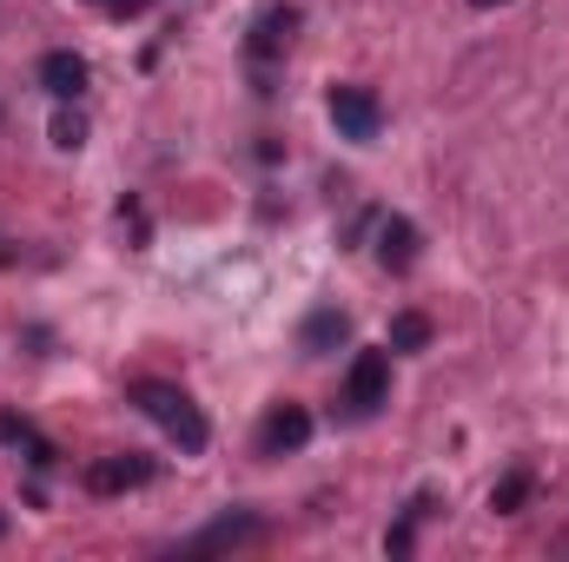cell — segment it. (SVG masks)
I'll return each mask as SVG.
<instances>
[{
  "instance_id": "obj_1",
  "label": "cell",
  "mask_w": 569,
  "mask_h": 562,
  "mask_svg": "<svg viewBox=\"0 0 569 562\" xmlns=\"http://www.w3.org/2000/svg\"><path fill=\"white\" fill-rule=\"evenodd\" d=\"M127 398H133V404H140L146 418L159 423V430H166L186 456H192V450H206V436H212V430H206V411H199L179 384H166V378H140Z\"/></svg>"
},
{
  "instance_id": "obj_3",
  "label": "cell",
  "mask_w": 569,
  "mask_h": 562,
  "mask_svg": "<svg viewBox=\"0 0 569 562\" xmlns=\"http://www.w3.org/2000/svg\"><path fill=\"white\" fill-rule=\"evenodd\" d=\"M391 398V351H358L345 371V404L351 411H378Z\"/></svg>"
},
{
  "instance_id": "obj_10",
  "label": "cell",
  "mask_w": 569,
  "mask_h": 562,
  "mask_svg": "<svg viewBox=\"0 0 569 562\" xmlns=\"http://www.w3.org/2000/svg\"><path fill=\"white\" fill-rule=\"evenodd\" d=\"M345 331H351V324H345V311H331V304H325V311H311V318H305V351H331Z\"/></svg>"
},
{
  "instance_id": "obj_16",
  "label": "cell",
  "mask_w": 569,
  "mask_h": 562,
  "mask_svg": "<svg viewBox=\"0 0 569 562\" xmlns=\"http://www.w3.org/2000/svg\"><path fill=\"white\" fill-rule=\"evenodd\" d=\"M0 536H7V516H0Z\"/></svg>"
},
{
  "instance_id": "obj_11",
  "label": "cell",
  "mask_w": 569,
  "mask_h": 562,
  "mask_svg": "<svg viewBox=\"0 0 569 562\" xmlns=\"http://www.w3.org/2000/svg\"><path fill=\"white\" fill-rule=\"evenodd\" d=\"M430 344V318L425 311H398L391 318V351H425Z\"/></svg>"
},
{
  "instance_id": "obj_13",
  "label": "cell",
  "mask_w": 569,
  "mask_h": 562,
  "mask_svg": "<svg viewBox=\"0 0 569 562\" xmlns=\"http://www.w3.org/2000/svg\"><path fill=\"white\" fill-rule=\"evenodd\" d=\"M27 436H33V423L13 418V411H0V443H27Z\"/></svg>"
},
{
  "instance_id": "obj_14",
  "label": "cell",
  "mask_w": 569,
  "mask_h": 562,
  "mask_svg": "<svg viewBox=\"0 0 569 562\" xmlns=\"http://www.w3.org/2000/svg\"><path fill=\"white\" fill-rule=\"evenodd\" d=\"M93 7H100V13H113V20H133V13L152 7V0H93Z\"/></svg>"
},
{
  "instance_id": "obj_8",
  "label": "cell",
  "mask_w": 569,
  "mask_h": 562,
  "mask_svg": "<svg viewBox=\"0 0 569 562\" xmlns=\"http://www.w3.org/2000/svg\"><path fill=\"white\" fill-rule=\"evenodd\" d=\"M378 259H385V272H411V259H418V225H411V219H378Z\"/></svg>"
},
{
  "instance_id": "obj_15",
  "label": "cell",
  "mask_w": 569,
  "mask_h": 562,
  "mask_svg": "<svg viewBox=\"0 0 569 562\" xmlns=\"http://www.w3.org/2000/svg\"><path fill=\"white\" fill-rule=\"evenodd\" d=\"M470 7H510V0H470Z\"/></svg>"
},
{
  "instance_id": "obj_6",
  "label": "cell",
  "mask_w": 569,
  "mask_h": 562,
  "mask_svg": "<svg viewBox=\"0 0 569 562\" xmlns=\"http://www.w3.org/2000/svg\"><path fill=\"white\" fill-rule=\"evenodd\" d=\"M87 80H93V73H87V60H80L73 47H53V53H40V87H47L60 107H67V100H80V93H87Z\"/></svg>"
},
{
  "instance_id": "obj_12",
  "label": "cell",
  "mask_w": 569,
  "mask_h": 562,
  "mask_svg": "<svg viewBox=\"0 0 569 562\" xmlns=\"http://www.w3.org/2000/svg\"><path fill=\"white\" fill-rule=\"evenodd\" d=\"M53 145H60V152H80V145H87V120H80V113H53Z\"/></svg>"
},
{
  "instance_id": "obj_5",
  "label": "cell",
  "mask_w": 569,
  "mask_h": 562,
  "mask_svg": "<svg viewBox=\"0 0 569 562\" xmlns=\"http://www.w3.org/2000/svg\"><path fill=\"white\" fill-rule=\"evenodd\" d=\"M291 33H298V7H284L279 0V7H266V13L246 27V53H252L259 67H272L284 47H291Z\"/></svg>"
},
{
  "instance_id": "obj_2",
  "label": "cell",
  "mask_w": 569,
  "mask_h": 562,
  "mask_svg": "<svg viewBox=\"0 0 569 562\" xmlns=\"http://www.w3.org/2000/svg\"><path fill=\"white\" fill-rule=\"evenodd\" d=\"M331 127H338L345 140L371 145V140H378V127H385L378 93H371V87H331Z\"/></svg>"
},
{
  "instance_id": "obj_4",
  "label": "cell",
  "mask_w": 569,
  "mask_h": 562,
  "mask_svg": "<svg viewBox=\"0 0 569 562\" xmlns=\"http://www.w3.org/2000/svg\"><path fill=\"white\" fill-rule=\"evenodd\" d=\"M140 483H152V463H146L140 450H120V456H93L87 463V490L93 496H127Z\"/></svg>"
},
{
  "instance_id": "obj_9",
  "label": "cell",
  "mask_w": 569,
  "mask_h": 562,
  "mask_svg": "<svg viewBox=\"0 0 569 562\" xmlns=\"http://www.w3.org/2000/svg\"><path fill=\"white\" fill-rule=\"evenodd\" d=\"M523 503H530V463L503 470V476H497V490H490V510H497V516H517Z\"/></svg>"
},
{
  "instance_id": "obj_7",
  "label": "cell",
  "mask_w": 569,
  "mask_h": 562,
  "mask_svg": "<svg viewBox=\"0 0 569 562\" xmlns=\"http://www.w3.org/2000/svg\"><path fill=\"white\" fill-rule=\"evenodd\" d=\"M305 436H311V418H305L298 404H279V411L266 418V430H259V450H266V456H284V450H298Z\"/></svg>"
}]
</instances>
